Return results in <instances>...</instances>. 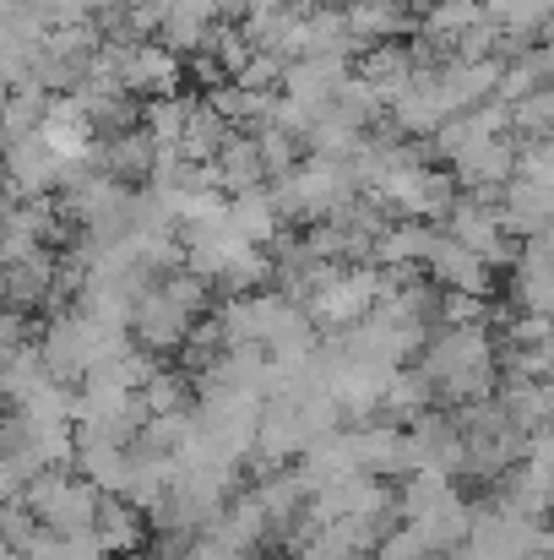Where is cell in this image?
Instances as JSON below:
<instances>
[{"instance_id": "obj_5", "label": "cell", "mask_w": 554, "mask_h": 560, "mask_svg": "<svg viewBox=\"0 0 554 560\" xmlns=\"http://www.w3.org/2000/svg\"><path fill=\"white\" fill-rule=\"evenodd\" d=\"M435 289H462V294H495V267L479 256V250H468V245H457V240H446L440 229H435V245H429V256H424V267H419Z\"/></svg>"}, {"instance_id": "obj_20", "label": "cell", "mask_w": 554, "mask_h": 560, "mask_svg": "<svg viewBox=\"0 0 554 560\" xmlns=\"http://www.w3.org/2000/svg\"><path fill=\"white\" fill-rule=\"evenodd\" d=\"M261 560H278V556H261Z\"/></svg>"}, {"instance_id": "obj_3", "label": "cell", "mask_w": 554, "mask_h": 560, "mask_svg": "<svg viewBox=\"0 0 554 560\" xmlns=\"http://www.w3.org/2000/svg\"><path fill=\"white\" fill-rule=\"evenodd\" d=\"M0 170H5L11 196H55V190L76 175L66 159H55V153L44 148L38 131H27V137H16V142H0Z\"/></svg>"}, {"instance_id": "obj_19", "label": "cell", "mask_w": 554, "mask_h": 560, "mask_svg": "<svg viewBox=\"0 0 554 560\" xmlns=\"http://www.w3.org/2000/svg\"><path fill=\"white\" fill-rule=\"evenodd\" d=\"M109 560H153L148 550H131V556H109Z\"/></svg>"}, {"instance_id": "obj_16", "label": "cell", "mask_w": 554, "mask_h": 560, "mask_svg": "<svg viewBox=\"0 0 554 560\" xmlns=\"http://www.w3.org/2000/svg\"><path fill=\"white\" fill-rule=\"evenodd\" d=\"M283 66L288 60H278V55H267V49H250V60L239 66V88H256V93H278L283 88Z\"/></svg>"}, {"instance_id": "obj_1", "label": "cell", "mask_w": 554, "mask_h": 560, "mask_svg": "<svg viewBox=\"0 0 554 560\" xmlns=\"http://www.w3.org/2000/svg\"><path fill=\"white\" fill-rule=\"evenodd\" d=\"M98 485H87L76 468H38L27 485H22V506L49 528V534H87L93 528V512H98Z\"/></svg>"}, {"instance_id": "obj_9", "label": "cell", "mask_w": 554, "mask_h": 560, "mask_svg": "<svg viewBox=\"0 0 554 560\" xmlns=\"http://www.w3.org/2000/svg\"><path fill=\"white\" fill-rule=\"evenodd\" d=\"M354 77H365L369 88L391 104L413 77H419V66H413V49H408V38H380V44H365L359 55H354Z\"/></svg>"}, {"instance_id": "obj_14", "label": "cell", "mask_w": 554, "mask_h": 560, "mask_svg": "<svg viewBox=\"0 0 554 560\" xmlns=\"http://www.w3.org/2000/svg\"><path fill=\"white\" fill-rule=\"evenodd\" d=\"M479 5H484V16L495 27H506V38L528 44V38H544L554 0H479Z\"/></svg>"}, {"instance_id": "obj_4", "label": "cell", "mask_w": 554, "mask_h": 560, "mask_svg": "<svg viewBox=\"0 0 554 560\" xmlns=\"http://www.w3.org/2000/svg\"><path fill=\"white\" fill-rule=\"evenodd\" d=\"M120 88L131 98H164L185 88V60L175 49H164L158 38L142 44H120Z\"/></svg>"}, {"instance_id": "obj_12", "label": "cell", "mask_w": 554, "mask_h": 560, "mask_svg": "<svg viewBox=\"0 0 554 560\" xmlns=\"http://www.w3.org/2000/svg\"><path fill=\"white\" fill-rule=\"evenodd\" d=\"M212 186L223 190V196H234V190H250L261 186L267 175H261V159H256V142H250V131H228L223 137V148L212 153Z\"/></svg>"}, {"instance_id": "obj_11", "label": "cell", "mask_w": 554, "mask_h": 560, "mask_svg": "<svg viewBox=\"0 0 554 560\" xmlns=\"http://www.w3.org/2000/svg\"><path fill=\"white\" fill-rule=\"evenodd\" d=\"M343 16H349L359 44L408 38L413 33V0H343Z\"/></svg>"}, {"instance_id": "obj_15", "label": "cell", "mask_w": 554, "mask_h": 560, "mask_svg": "<svg viewBox=\"0 0 554 560\" xmlns=\"http://www.w3.org/2000/svg\"><path fill=\"white\" fill-rule=\"evenodd\" d=\"M250 142H256V159H261V175L267 180H278V175H288L299 164V142L288 131H278V126H256Z\"/></svg>"}, {"instance_id": "obj_6", "label": "cell", "mask_w": 554, "mask_h": 560, "mask_svg": "<svg viewBox=\"0 0 554 560\" xmlns=\"http://www.w3.org/2000/svg\"><path fill=\"white\" fill-rule=\"evenodd\" d=\"M153 159H158V148H153V137H148L142 126H126V131L93 137V153H87V164L104 170V175L120 180V186H148Z\"/></svg>"}, {"instance_id": "obj_17", "label": "cell", "mask_w": 554, "mask_h": 560, "mask_svg": "<svg viewBox=\"0 0 554 560\" xmlns=\"http://www.w3.org/2000/svg\"><path fill=\"white\" fill-rule=\"evenodd\" d=\"M288 11H299V16H310V11H327V5H343V0H283Z\"/></svg>"}, {"instance_id": "obj_18", "label": "cell", "mask_w": 554, "mask_h": 560, "mask_svg": "<svg viewBox=\"0 0 554 560\" xmlns=\"http://www.w3.org/2000/svg\"><path fill=\"white\" fill-rule=\"evenodd\" d=\"M11 207V186H5V170H0V212Z\"/></svg>"}, {"instance_id": "obj_10", "label": "cell", "mask_w": 554, "mask_h": 560, "mask_svg": "<svg viewBox=\"0 0 554 560\" xmlns=\"http://www.w3.org/2000/svg\"><path fill=\"white\" fill-rule=\"evenodd\" d=\"M223 218H228V229L239 234V240H250V245H272L288 223H283V212H278V201H272V190L267 180L250 190H234V196H223Z\"/></svg>"}, {"instance_id": "obj_13", "label": "cell", "mask_w": 554, "mask_h": 560, "mask_svg": "<svg viewBox=\"0 0 554 560\" xmlns=\"http://www.w3.org/2000/svg\"><path fill=\"white\" fill-rule=\"evenodd\" d=\"M223 137H228V126L217 120V109L207 104V98H190V115H185V131H180V153L185 164H212V153L223 148Z\"/></svg>"}, {"instance_id": "obj_2", "label": "cell", "mask_w": 554, "mask_h": 560, "mask_svg": "<svg viewBox=\"0 0 554 560\" xmlns=\"http://www.w3.org/2000/svg\"><path fill=\"white\" fill-rule=\"evenodd\" d=\"M190 311H180L164 289H158V278L137 294V305H131V322H126V332H131V343L137 349H148L153 360H164V354H180L185 332H190Z\"/></svg>"}, {"instance_id": "obj_7", "label": "cell", "mask_w": 554, "mask_h": 560, "mask_svg": "<svg viewBox=\"0 0 554 560\" xmlns=\"http://www.w3.org/2000/svg\"><path fill=\"white\" fill-rule=\"evenodd\" d=\"M217 22H223V16H217L212 0H164V5H158V27H153V38H158L164 49H175L180 60H190V55L207 49V38H212Z\"/></svg>"}, {"instance_id": "obj_8", "label": "cell", "mask_w": 554, "mask_h": 560, "mask_svg": "<svg viewBox=\"0 0 554 560\" xmlns=\"http://www.w3.org/2000/svg\"><path fill=\"white\" fill-rule=\"evenodd\" d=\"M104 556H131V550H148L153 545V528H148V512L131 506L126 495H98V512H93V528Z\"/></svg>"}]
</instances>
